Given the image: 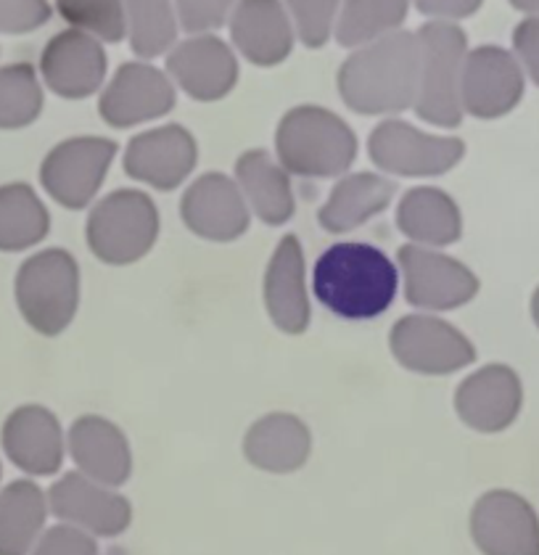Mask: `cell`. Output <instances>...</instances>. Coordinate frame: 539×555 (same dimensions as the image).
<instances>
[{
	"label": "cell",
	"instance_id": "6da1fadb",
	"mask_svg": "<svg viewBox=\"0 0 539 555\" xmlns=\"http://www.w3.org/2000/svg\"><path fill=\"white\" fill-rule=\"evenodd\" d=\"M399 264L365 241H338L312 268V294L342 321H373L397 301Z\"/></svg>",
	"mask_w": 539,
	"mask_h": 555
},
{
	"label": "cell",
	"instance_id": "7a4b0ae2",
	"mask_svg": "<svg viewBox=\"0 0 539 555\" xmlns=\"http://www.w3.org/2000/svg\"><path fill=\"white\" fill-rule=\"evenodd\" d=\"M418 69H421V51H418L415 33H397L373 43L360 46L338 72V88L349 108L362 114L399 112L410 106L418 93Z\"/></svg>",
	"mask_w": 539,
	"mask_h": 555
},
{
	"label": "cell",
	"instance_id": "3957f363",
	"mask_svg": "<svg viewBox=\"0 0 539 555\" xmlns=\"http://www.w3.org/2000/svg\"><path fill=\"white\" fill-rule=\"evenodd\" d=\"M14 299L24 323L40 336H59L80 310V268L62 246L27 257L14 278Z\"/></svg>",
	"mask_w": 539,
	"mask_h": 555
},
{
	"label": "cell",
	"instance_id": "277c9868",
	"mask_svg": "<svg viewBox=\"0 0 539 555\" xmlns=\"http://www.w3.org/2000/svg\"><path fill=\"white\" fill-rule=\"evenodd\" d=\"M275 143L283 170L301 178L342 175L357 156V138L344 119L312 106L288 112L278 128Z\"/></svg>",
	"mask_w": 539,
	"mask_h": 555
},
{
	"label": "cell",
	"instance_id": "5b68a950",
	"mask_svg": "<svg viewBox=\"0 0 539 555\" xmlns=\"http://www.w3.org/2000/svg\"><path fill=\"white\" fill-rule=\"evenodd\" d=\"M85 238L101 262L114 268L132 264L149 255L159 238V209L143 191H114L93 207Z\"/></svg>",
	"mask_w": 539,
	"mask_h": 555
},
{
	"label": "cell",
	"instance_id": "8992f818",
	"mask_svg": "<svg viewBox=\"0 0 539 555\" xmlns=\"http://www.w3.org/2000/svg\"><path fill=\"white\" fill-rule=\"evenodd\" d=\"M421 51L418 112L426 122L455 128L460 122L458 90L465 62V33L452 22H428L415 33Z\"/></svg>",
	"mask_w": 539,
	"mask_h": 555
},
{
	"label": "cell",
	"instance_id": "52a82bcc",
	"mask_svg": "<svg viewBox=\"0 0 539 555\" xmlns=\"http://www.w3.org/2000/svg\"><path fill=\"white\" fill-rule=\"evenodd\" d=\"M392 358L418 376H450L476 360L474 344L436 315H405L389 334Z\"/></svg>",
	"mask_w": 539,
	"mask_h": 555
},
{
	"label": "cell",
	"instance_id": "ba28073f",
	"mask_svg": "<svg viewBox=\"0 0 539 555\" xmlns=\"http://www.w3.org/2000/svg\"><path fill=\"white\" fill-rule=\"evenodd\" d=\"M117 143L106 138H72L59 143L40 165V183L64 209H85L104 185Z\"/></svg>",
	"mask_w": 539,
	"mask_h": 555
},
{
	"label": "cell",
	"instance_id": "9c48e42d",
	"mask_svg": "<svg viewBox=\"0 0 539 555\" xmlns=\"http://www.w3.org/2000/svg\"><path fill=\"white\" fill-rule=\"evenodd\" d=\"M48 508L62 524L82 529L95 540H114L132 524V503L114 487L88 479L80 470H66L48 490Z\"/></svg>",
	"mask_w": 539,
	"mask_h": 555
},
{
	"label": "cell",
	"instance_id": "30bf717a",
	"mask_svg": "<svg viewBox=\"0 0 539 555\" xmlns=\"http://www.w3.org/2000/svg\"><path fill=\"white\" fill-rule=\"evenodd\" d=\"M405 299L418 310L445 312L463 307L478 292V278L439 249L408 244L397 255Z\"/></svg>",
	"mask_w": 539,
	"mask_h": 555
},
{
	"label": "cell",
	"instance_id": "8fae6325",
	"mask_svg": "<svg viewBox=\"0 0 539 555\" xmlns=\"http://www.w3.org/2000/svg\"><path fill=\"white\" fill-rule=\"evenodd\" d=\"M0 448L14 468L29 479L56 476L66 457V431L59 415L46 405H20L0 426Z\"/></svg>",
	"mask_w": 539,
	"mask_h": 555
},
{
	"label": "cell",
	"instance_id": "7c38bea8",
	"mask_svg": "<svg viewBox=\"0 0 539 555\" xmlns=\"http://www.w3.org/2000/svg\"><path fill=\"white\" fill-rule=\"evenodd\" d=\"M469 529L482 555H539V516L518 492H484L471 508Z\"/></svg>",
	"mask_w": 539,
	"mask_h": 555
},
{
	"label": "cell",
	"instance_id": "4fadbf2b",
	"mask_svg": "<svg viewBox=\"0 0 539 555\" xmlns=\"http://www.w3.org/2000/svg\"><path fill=\"white\" fill-rule=\"evenodd\" d=\"M463 154L465 146L458 138H432L399 119H389L371 132V159L381 170L399 178L445 175L463 159Z\"/></svg>",
	"mask_w": 539,
	"mask_h": 555
},
{
	"label": "cell",
	"instance_id": "5bb4252c",
	"mask_svg": "<svg viewBox=\"0 0 539 555\" xmlns=\"http://www.w3.org/2000/svg\"><path fill=\"white\" fill-rule=\"evenodd\" d=\"M180 217L185 228L198 238L228 244L249 231L252 212L239 183L222 172L202 175L191 189L183 193Z\"/></svg>",
	"mask_w": 539,
	"mask_h": 555
},
{
	"label": "cell",
	"instance_id": "9a60e30c",
	"mask_svg": "<svg viewBox=\"0 0 539 555\" xmlns=\"http://www.w3.org/2000/svg\"><path fill=\"white\" fill-rule=\"evenodd\" d=\"M66 455L75 470L104 487H125L132 476V448L127 434L104 415H80L66 431Z\"/></svg>",
	"mask_w": 539,
	"mask_h": 555
},
{
	"label": "cell",
	"instance_id": "2e32d148",
	"mask_svg": "<svg viewBox=\"0 0 539 555\" xmlns=\"http://www.w3.org/2000/svg\"><path fill=\"white\" fill-rule=\"evenodd\" d=\"M40 75L46 86L62 99H85L104 82V46L80 29H64L42 48Z\"/></svg>",
	"mask_w": 539,
	"mask_h": 555
},
{
	"label": "cell",
	"instance_id": "e0dca14e",
	"mask_svg": "<svg viewBox=\"0 0 539 555\" xmlns=\"http://www.w3.org/2000/svg\"><path fill=\"white\" fill-rule=\"evenodd\" d=\"M262 297L268 318L278 331L299 336L310 328V297L305 283V251L294 233L283 235L272 251L262 281Z\"/></svg>",
	"mask_w": 539,
	"mask_h": 555
},
{
	"label": "cell",
	"instance_id": "ac0fdd59",
	"mask_svg": "<svg viewBox=\"0 0 539 555\" xmlns=\"http://www.w3.org/2000/svg\"><path fill=\"white\" fill-rule=\"evenodd\" d=\"M315 439L310 426L294 413H268L246 428L241 439L244 461L262 474L288 476L307 466Z\"/></svg>",
	"mask_w": 539,
	"mask_h": 555
},
{
	"label": "cell",
	"instance_id": "d6986e66",
	"mask_svg": "<svg viewBox=\"0 0 539 555\" xmlns=\"http://www.w3.org/2000/svg\"><path fill=\"white\" fill-rule=\"evenodd\" d=\"M196 167V141L178 125L143 132L125 151V172L156 191H175Z\"/></svg>",
	"mask_w": 539,
	"mask_h": 555
},
{
	"label": "cell",
	"instance_id": "ffe728a7",
	"mask_svg": "<svg viewBox=\"0 0 539 555\" xmlns=\"http://www.w3.org/2000/svg\"><path fill=\"white\" fill-rule=\"evenodd\" d=\"M458 418L478 434L505 431L521 410V384L505 365H487L471 373L452 397Z\"/></svg>",
	"mask_w": 539,
	"mask_h": 555
},
{
	"label": "cell",
	"instance_id": "44dd1931",
	"mask_svg": "<svg viewBox=\"0 0 539 555\" xmlns=\"http://www.w3.org/2000/svg\"><path fill=\"white\" fill-rule=\"evenodd\" d=\"M175 106V93L165 72L151 64H125L114 75L99 112L112 128H132L167 114Z\"/></svg>",
	"mask_w": 539,
	"mask_h": 555
},
{
	"label": "cell",
	"instance_id": "7402d4cb",
	"mask_svg": "<svg viewBox=\"0 0 539 555\" xmlns=\"http://www.w3.org/2000/svg\"><path fill=\"white\" fill-rule=\"evenodd\" d=\"M167 66L178 86L202 101L220 99L239 80V64L230 46L209 33L193 35L175 46Z\"/></svg>",
	"mask_w": 539,
	"mask_h": 555
},
{
	"label": "cell",
	"instance_id": "603a6c76",
	"mask_svg": "<svg viewBox=\"0 0 539 555\" xmlns=\"http://www.w3.org/2000/svg\"><path fill=\"white\" fill-rule=\"evenodd\" d=\"M233 43L257 66H275L294 48V24L283 0H239L230 14Z\"/></svg>",
	"mask_w": 539,
	"mask_h": 555
},
{
	"label": "cell",
	"instance_id": "cb8c5ba5",
	"mask_svg": "<svg viewBox=\"0 0 539 555\" xmlns=\"http://www.w3.org/2000/svg\"><path fill=\"white\" fill-rule=\"evenodd\" d=\"M397 228L415 246L441 249L463 235V215L450 193L432 185L408 191L397 207Z\"/></svg>",
	"mask_w": 539,
	"mask_h": 555
},
{
	"label": "cell",
	"instance_id": "d4e9b609",
	"mask_svg": "<svg viewBox=\"0 0 539 555\" xmlns=\"http://www.w3.org/2000/svg\"><path fill=\"white\" fill-rule=\"evenodd\" d=\"M397 185L373 172L347 175L333 185L329 202L320 209L318 222L329 233H349L365 225L375 215L386 212L395 198Z\"/></svg>",
	"mask_w": 539,
	"mask_h": 555
},
{
	"label": "cell",
	"instance_id": "484cf974",
	"mask_svg": "<svg viewBox=\"0 0 539 555\" xmlns=\"http://www.w3.org/2000/svg\"><path fill=\"white\" fill-rule=\"evenodd\" d=\"M48 492L24 476L0 490V555H29L46 532Z\"/></svg>",
	"mask_w": 539,
	"mask_h": 555
},
{
	"label": "cell",
	"instance_id": "4316f807",
	"mask_svg": "<svg viewBox=\"0 0 539 555\" xmlns=\"http://www.w3.org/2000/svg\"><path fill=\"white\" fill-rule=\"evenodd\" d=\"M239 189L254 215L268 225H283L296 212L294 191L283 165L270 159L268 151H246L235 165Z\"/></svg>",
	"mask_w": 539,
	"mask_h": 555
},
{
	"label": "cell",
	"instance_id": "83f0119b",
	"mask_svg": "<svg viewBox=\"0 0 539 555\" xmlns=\"http://www.w3.org/2000/svg\"><path fill=\"white\" fill-rule=\"evenodd\" d=\"M51 231L42 198L27 183L0 185V251H27Z\"/></svg>",
	"mask_w": 539,
	"mask_h": 555
},
{
	"label": "cell",
	"instance_id": "f1b7e54d",
	"mask_svg": "<svg viewBox=\"0 0 539 555\" xmlns=\"http://www.w3.org/2000/svg\"><path fill=\"white\" fill-rule=\"evenodd\" d=\"M410 3L413 0H342L333 35L347 48L373 43L402 27Z\"/></svg>",
	"mask_w": 539,
	"mask_h": 555
},
{
	"label": "cell",
	"instance_id": "f546056e",
	"mask_svg": "<svg viewBox=\"0 0 539 555\" xmlns=\"http://www.w3.org/2000/svg\"><path fill=\"white\" fill-rule=\"evenodd\" d=\"M127 38L136 56L154 59L178 40V14L172 0H123Z\"/></svg>",
	"mask_w": 539,
	"mask_h": 555
},
{
	"label": "cell",
	"instance_id": "4dcf8cb0",
	"mask_svg": "<svg viewBox=\"0 0 539 555\" xmlns=\"http://www.w3.org/2000/svg\"><path fill=\"white\" fill-rule=\"evenodd\" d=\"M42 112V88L33 64L0 66V130L33 125Z\"/></svg>",
	"mask_w": 539,
	"mask_h": 555
},
{
	"label": "cell",
	"instance_id": "1f68e13d",
	"mask_svg": "<svg viewBox=\"0 0 539 555\" xmlns=\"http://www.w3.org/2000/svg\"><path fill=\"white\" fill-rule=\"evenodd\" d=\"M59 16L72 29L93 35L104 43H119L127 38L123 0H56Z\"/></svg>",
	"mask_w": 539,
	"mask_h": 555
},
{
	"label": "cell",
	"instance_id": "d6a6232c",
	"mask_svg": "<svg viewBox=\"0 0 539 555\" xmlns=\"http://www.w3.org/2000/svg\"><path fill=\"white\" fill-rule=\"evenodd\" d=\"M296 38L307 48H320L331 40L336 29L342 0H283Z\"/></svg>",
	"mask_w": 539,
	"mask_h": 555
},
{
	"label": "cell",
	"instance_id": "836d02e7",
	"mask_svg": "<svg viewBox=\"0 0 539 555\" xmlns=\"http://www.w3.org/2000/svg\"><path fill=\"white\" fill-rule=\"evenodd\" d=\"M180 27L191 35H204L222 27L239 0H172Z\"/></svg>",
	"mask_w": 539,
	"mask_h": 555
},
{
	"label": "cell",
	"instance_id": "e575fe53",
	"mask_svg": "<svg viewBox=\"0 0 539 555\" xmlns=\"http://www.w3.org/2000/svg\"><path fill=\"white\" fill-rule=\"evenodd\" d=\"M29 555H101L99 540L72 524L48 527Z\"/></svg>",
	"mask_w": 539,
	"mask_h": 555
},
{
	"label": "cell",
	"instance_id": "d590c367",
	"mask_svg": "<svg viewBox=\"0 0 539 555\" xmlns=\"http://www.w3.org/2000/svg\"><path fill=\"white\" fill-rule=\"evenodd\" d=\"M53 16L48 0H0V35L35 33Z\"/></svg>",
	"mask_w": 539,
	"mask_h": 555
},
{
	"label": "cell",
	"instance_id": "8d00e7d4",
	"mask_svg": "<svg viewBox=\"0 0 539 555\" xmlns=\"http://www.w3.org/2000/svg\"><path fill=\"white\" fill-rule=\"evenodd\" d=\"M415 9L432 22H452L469 20L482 9L484 0H413Z\"/></svg>",
	"mask_w": 539,
	"mask_h": 555
},
{
	"label": "cell",
	"instance_id": "74e56055",
	"mask_svg": "<svg viewBox=\"0 0 539 555\" xmlns=\"http://www.w3.org/2000/svg\"><path fill=\"white\" fill-rule=\"evenodd\" d=\"M513 43H516L521 59L531 66L539 82V16H529V20L518 24L516 33H513Z\"/></svg>",
	"mask_w": 539,
	"mask_h": 555
},
{
	"label": "cell",
	"instance_id": "f35d334b",
	"mask_svg": "<svg viewBox=\"0 0 539 555\" xmlns=\"http://www.w3.org/2000/svg\"><path fill=\"white\" fill-rule=\"evenodd\" d=\"M513 9L526 11L529 16H539V0H511Z\"/></svg>",
	"mask_w": 539,
	"mask_h": 555
},
{
	"label": "cell",
	"instance_id": "ab89813d",
	"mask_svg": "<svg viewBox=\"0 0 539 555\" xmlns=\"http://www.w3.org/2000/svg\"><path fill=\"white\" fill-rule=\"evenodd\" d=\"M0 479H3V466H0Z\"/></svg>",
	"mask_w": 539,
	"mask_h": 555
}]
</instances>
